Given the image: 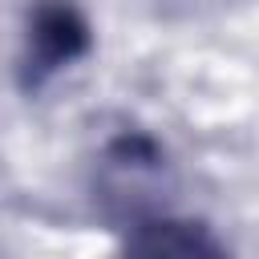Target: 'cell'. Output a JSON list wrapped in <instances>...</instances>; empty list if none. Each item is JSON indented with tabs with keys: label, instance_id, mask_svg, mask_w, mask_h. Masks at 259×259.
<instances>
[{
	"label": "cell",
	"instance_id": "6da1fadb",
	"mask_svg": "<svg viewBox=\"0 0 259 259\" xmlns=\"http://www.w3.org/2000/svg\"><path fill=\"white\" fill-rule=\"evenodd\" d=\"M170 186V162L166 150L146 134H121L113 138L93 166V202L105 219L138 227L154 214H162V194Z\"/></svg>",
	"mask_w": 259,
	"mask_h": 259
},
{
	"label": "cell",
	"instance_id": "7a4b0ae2",
	"mask_svg": "<svg viewBox=\"0 0 259 259\" xmlns=\"http://www.w3.org/2000/svg\"><path fill=\"white\" fill-rule=\"evenodd\" d=\"M89 49H93V24L77 0H32L24 12L20 65H16L20 89L36 93L61 69L77 65Z\"/></svg>",
	"mask_w": 259,
	"mask_h": 259
},
{
	"label": "cell",
	"instance_id": "3957f363",
	"mask_svg": "<svg viewBox=\"0 0 259 259\" xmlns=\"http://www.w3.org/2000/svg\"><path fill=\"white\" fill-rule=\"evenodd\" d=\"M121 259H231V255L214 239L210 227H202L194 219L154 214V219L130 227Z\"/></svg>",
	"mask_w": 259,
	"mask_h": 259
}]
</instances>
